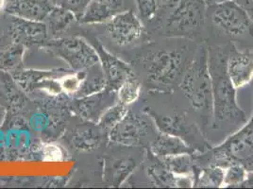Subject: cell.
<instances>
[{
	"label": "cell",
	"instance_id": "cell-1",
	"mask_svg": "<svg viewBox=\"0 0 253 189\" xmlns=\"http://www.w3.org/2000/svg\"><path fill=\"white\" fill-rule=\"evenodd\" d=\"M209 68L212 86L211 115L213 124L245 122L246 115L236 100L235 88L226 70V60L220 53L209 54Z\"/></svg>",
	"mask_w": 253,
	"mask_h": 189
},
{
	"label": "cell",
	"instance_id": "cell-2",
	"mask_svg": "<svg viewBox=\"0 0 253 189\" xmlns=\"http://www.w3.org/2000/svg\"><path fill=\"white\" fill-rule=\"evenodd\" d=\"M180 88L190 104L202 115L211 114L212 86L209 68V52L202 47L183 73Z\"/></svg>",
	"mask_w": 253,
	"mask_h": 189
},
{
	"label": "cell",
	"instance_id": "cell-3",
	"mask_svg": "<svg viewBox=\"0 0 253 189\" xmlns=\"http://www.w3.org/2000/svg\"><path fill=\"white\" fill-rule=\"evenodd\" d=\"M145 68L150 84L158 87H170L183 73L184 57L177 50H160L148 57Z\"/></svg>",
	"mask_w": 253,
	"mask_h": 189
},
{
	"label": "cell",
	"instance_id": "cell-4",
	"mask_svg": "<svg viewBox=\"0 0 253 189\" xmlns=\"http://www.w3.org/2000/svg\"><path fill=\"white\" fill-rule=\"evenodd\" d=\"M212 152L216 164L222 162L228 167L233 163H240L248 170L253 168V116L246 126L220 146L214 147Z\"/></svg>",
	"mask_w": 253,
	"mask_h": 189
},
{
	"label": "cell",
	"instance_id": "cell-5",
	"mask_svg": "<svg viewBox=\"0 0 253 189\" xmlns=\"http://www.w3.org/2000/svg\"><path fill=\"white\" fill-rule=\"evenodd\" d=\"M206 4L203 0H179L169 11L166 32L169 35H190L200 30L204 22Z\"/></svg>",
	"mask_w": 253,
	"mask_h": 189
},
{
	"label": "cell",
	"instance_id": "cell-6",
	"mask_svg": "<svg viewBox=\"0 0 253 189\" xmlns=\"http://www.w3.org/2000/svg\"><path fill=\"white\" fill-rule=\"evenodd\" d=\"M48 47L76 71L84 70L100 63L95 47L82 37L56 39L50 41Z\"/></svg>",
	"mask_w": 253,
	"mask_h": 189
},
{
	"label": "cell",
	"instance_id": "cell-7",
	"mask_svg": "<svg viewBox=\"0 0 253 189\" xmlns=\"http://www.w3.org/2000/svg\"><path fill=\"white\" fill-rule=\"evenodd\" d=\"M212 23L232 36L244 34L251 27L250 14L233 0H226L211 6Z\"/></svg>",
	"mask_w": 253,
	"mask_h": 189
},
{
	"label": "cell",
	"instance_id": "cell-8",
	"mask_svg": "<svg viewBox=\"0 0 253 189\" xmlns=\"http://www.w3.org/2000/svg\"><path fill=\"white\" fill-rule=\"evenodd\" d=\"M152 126L148 119L128 111L123 119L109 132L112 143L125 147H136L143 144Z\"/></svg>",
	"mask_w": 253,
	"mask_h": 189
},
{
	"label": "cell",
	"instance_id": "cell-9",
	"mask_svg": "<svg viewBox=\"0 0 253 189\" xmlns=\"http://www.w3.org/2000/svg\"><path fill=\"white\" fill-rule=\"evenodd\" d=\"M106 23V30L110 38L119 46L135 42L144 32L142 22L131 10L119 12Z\"/></svg>",
	"mask_w": 253,
	"mask_h": 189
},
{
	"label": "cell",
	"instance_id": "cell-10",
	"mask_svg": "<svg viewBox=\"0 0 253 189\" xmlns=\"http://www.w3.org/2000/svg\"><path fill=\"white\" fill-rule=\"evenodd\" d=\"M117 101V93L105 88L95 94L76 98L74 109L79 116L88 122L97 123L106 110Z\"/></svg>",
	"mask_w": 253,
	"mask_h": 189
},
{
	"label": "cell",
	"instance_id": "cell-11",
	"mask_svg": "<svg viewBox=\"0 0 253 189\" xmlns=\"http://www.w3.org/2000/svg\"><path fill=\"white\" fill-rule=\"evenodd\" d=\"M95 49L98 54L99 62L104 72L108 89L117 92L119 87L126 80L135 77L131 68L126 63L113 54L108 52L101 46L98 45Z\"/></svg>",
	"mask_w": 253,
	"mask_h": 189
},
{
	"label": "cell",
	"instance_id": "cell-12",
	"mask_svg": "<svg viewBox=\"0 0 253 189\" xmlns=\"http://www.w3.org/2000/svg\"><path fill=\"white\" fill-rule=\"evenodd\" d=\"M54 6L53 0H11L5 10L17 18L43 22Z\"/></svg>",
	"mask_w": 253,
	"mask_h": 189
},
{
	"label": "cell",
	"instance_id": "cell-13",
	"mask_svg": "<svg viewBox=\"0 0 253 189\" xmlns=\"http://www.w3.org/2000/svg\"><path fill=\"white\" fill-rule=\"evenodd\" d=\"M11 40L23 46H32L44 42L48 36L46 24L11 16Z\"/></svg>",
	"mask_w": 253,
	"mask_h": 189
},
{
	"label": "cell",
	"instance_id": "cell-14",
	"mask_svg": "<svg viewBox=\"0 0 253 189\" xmlns=\"http://www.w3.org/2000/svg\"><path fill=\"white\" fill-rule=\"evenodd\" d=\"M226 70L235 89L250 84L253 78V51L231 55L226 61Z\"/></svg>",
	"mask_w": 253,
	"mask_h": 189
},
{
	"label": "cell",
	"instance_id": "cell-15",
	"mask_svg": "<svg viewBox=\"0 0 253 189\" xmlns=\"http://www.w3.org/2000/svg\"><path fill=\"white\" fill-rule=\"evenodd\" d=\"M150 151L159 159L184 153H194V149L184 141V139L163 133H160L158 137L152 141Z\"/></svg>",
	"mask_w": 253,
	"mask_h": 189
},
{
	"label": "cell",
	"instance_id": "cell-16",
	"mask_svg": "<svg viewBox=\"0 0 253 189\" xmlns=\"http://www.w3.org/2000/svg\"><path fill=\"white\" fill-rule=\"evenodd\" d=\"M145 112L154 121L160 133L169 134L181 138L190 134V126L186 122L185 117L181 115L164 116L155 113L149 108H146Z\"/></svg>",
	"mask_w": 253,
	"mask_h": 189
},
{
	"label": "cell",
	"instance_id": "cell-17",
	"mask_svg": "<svg viewBox=\"0 0 253 189\" xmlns=\"http://www.w3.org/2000/svg\"><path fill=\"white\" fill-rule=\"evenodd\" d=\"M103 132L96 123L90 122L78 127L72 136V145L80 151H92L101 143Z\"/></svg>",
	"mask_w": 253,
	"mask_h": 189
},
{
	"label": "cell",
	"instance_id": "cell-18",
	"mask_svg": "<svg viewBox=\"0 0 253 189\" xmlns=\"http://www.w3.org/2000/svg\"><path fill=\"white\" fill-rule=\"evenodd\" d=\"M107 88L105 76L100 63L86 69V76L77 93V98L95 94Z\"/></svg>",
	"mask_w": 253,
	"mask_h": 189
},
{
	"label": "cell",
	"instance_id": "cell-19",
	"mask_svg": "<svg viewBox=\"0 0 253 189\" xmlns=\"http://www.w3.org/2000/svg\"><path fill=\"white\" fill-rule=\"evenodd\" d=\"M45 20L48 33L50 32L55 35L66 31L78 18L73 11L55 5Z\"/></svg>",
	"mask_w": 253,
	"mask_h": 189
},
{
	"label": "cell",
	"instance_id": "cell-20",
	"mask_svg": "<svg viewBox=\"0 0 253 189\" xmlns=\"http://www.w3.org/2000/svg\"><path fill=\"white\" fill-rule=\"evenodd\" d=\"M116 14L98 0H91L84 12L78 17L83 24H99L109 21Z\"/></svg>",
	"mask_w": 253,
	"mask_h": 189
},
{
	"label": "cell",
	"instance_id": "cell-21",
	"mask_svg": "<svg viewBox=\"0 0 253 189\" xmlns=\"http://www.w3.org/2000/svg\"><path fill=\"white\" fill-rule=\"evenodd\" d=\"M147 173L148 179L157 188H177V176L171 172L161 160L158 163L156 162L150 165Z\"/></svg>",
	"mask_w": 253,
	"mask_h": 189
},
{
	"label": "cell",
	"instance_id": "cell-22",
	"mask_svg": "<svg viewBox=\"0 0 253 189\" xmlns=\"http://www.w3.org/2000/svg\"><path fill=\"white\" fill-rule=\"evenodd\" d=\"M225 170L220 166L211 165L208 168H203L201 174L195 182L197 188H222L224 185Z\"/></svg>",
	"mask_w": 253,
	"mask_h": 189
},
{
	"label": "cell",
	"instance_id": "cell-23",
	"mask_svg": "<svg viewBox=\"0 0 253 189\" xmlns=\"http://www.w3.org/2000/svg\"><path fill=\"white\" fill-rule=\"evenodd\" d=\"M60 77V73L55 71H23L15 76V80L26 91L39 89L40 85L48 78Z\"/></svg>",
	"mask_w": 253,
	"mask_h": 189
},
{
	"label": "cell",
	"instance_id": "cell-24",
	"mask_svg": "<svg viewBox=\"0 0 253 189\" xmlns=\"http://www.w3.org/2000/svg\"><path fill=\"white\" fill-rule=\"evenodd\" d=\"M193 154L184 153L160 159L167 168L175 175H193Z\"/></svg>",
	"mask_w": 253,
	"mask_h": 189
},
{
	"label": "cell",
	"instance_id": "cell-25",
	"mask_svg": "<svg viewBox=\"0 0 253 189\" xmlns=\"http://www.w3.org/2000/svg\"><path fill=\"white\" fill-rule=\"evenodd\" d=\"M128 112L127 105L117 101L114 105L108 108L104 114L99 118L96 125L99 127L103 132H110L118 122H120L123 117Z\"/></svg>",
	"mask_w": 253,
	"mask_h": 189
},
{
	"label": "cell",
	"instance_id": "cell-26",
	"mask_svg": "<svg viewBox=\"0 0 253 189\" xmlns=\"http://www.w3.org/2000/svg\"><path fill=\"white\" fill-rule=\"evenodd\" d=\"M136 165V161L131 158L116 160L112 166L111 184L114 187H119L134 171Z\"/></svg>",
	"mask_w": 253,
	"mask_h": 189
},
{
	"label": "cell",
	"instance_id": "cell-27",
	"mask_svg": "<svg viewBox=\"0 0 253 189\" xmlns=\"http://www.w3.org/2000/svg\"><path fill=\"white\" fill-rule=\"evenodd\" d=\"M11 44L0 50V66L3 68H13L20 63L24 46L11 40Z\"/></svg>",
	"mask_w": 253,
	"mask_h": 189
},
{
	"label": "cell",
	"instance_id": "cell-28",
	"mask_svg": "<svg viewBox=\"0 0 253 189\" xmlns=\"http://www.w3.org/2000/svg\"><path fill=\"white\" fill-rule=\"evenodd\" d=\"M249 176V170L240 163H233L225 170L224 185L226 188L243 187Z\"/></svg>",
	"mask_w": 253,
	"mask_h": 189
},
{
	"label": "cell",
	"instance_id": "cell-29",
	"mask_svg": "<svg viewBox=\"0 0 253 189\" xmlns=\"http://www.w3.org/2000/svg\"><path fill=\"white\" fill-rule=\"evenodd\" d=\"M118 101L125 105H129L137 100L141 93V84L135 77L129 78L117 90Z\"/></svg>",
	"mask_w": 253,
	"mask_h": 189
},
{
	"label": "cell",
	"instance_id": "cell-30",
	"mask_svg": "<svg viewBox=\"0 0 253 189\" xmlns=\"http://www.w3.org/2000/svg\"><path fill=\"white\" fill-rule=\"evenodd\" d=\"M86 76V69L77 71L75 74H68L60 78V84L63 91L66 94H76L81 89V86Z\"/></svg>",
	"mask_w": 253,
	"mask_h": 189
},
{
	"label": "cell",
	"instance_id": "cell-31",
	"mask_svg": "<svg viewBox=\"0 0 253 189\" xmlns=\"http://www.w3.org/2000/svg\"><path fill=\"white\" fill-rule=\"evenodd\" d=\"M140 16L144 20L155 18L161 11L158 0H135Z\"/></svg>",
	"mask_w": 253,
	"mask_h": 189
},
{
	"label": "cell",
	"instance_id": "cell-32",
	"mask_svg": "<svg viewBox=\"0 0 253 189\" xmlns=\"http://www.w3.org/2000/svg\"><path fill=\"white\" fill-rule=\"evenodd\" d=\"M90 1L91 0H53L55 5L73 11L77 15V18L84 12Z\"/></svg>",
	"mask_w": 253,
	"mask_h": 189
},
{
	"label": "cell",
	"instance_id": "cell-33",
	"mask_svg": "<svg viewBox=\"0 0 253 189\" xmlns=\"http://www.w3.org/2000/svg\"><path fill=\"white\" fill-rule=\"evenodd\" d=\"M63 158V152L60 147L48 144L42 148V159L46 162H56L60 161Z\"/></svg>",
	"mask_w": 253,
	"mask_h": 189
},
{
	"label": "cell",
	"instance_id": "cell-34",
	"mask_svg": "<svg viewBox=\"0 0 253 189\" xmlns=\"http://www.w3.org/2000/svg\"><path fill=\"white\" fill-rule=\"evenodd\" d=\"M106 5L115 14L126 11V0H98Z\"/></svg>",
	"mask_w": 253,
	"mask_h": 189
},
{
	"label": "cell",
	"instance_id": "cell-35",
	"mask_svg": "<svg viewBox=\"0 0 253 189\" xmlns=\"http://www.w3.org/2000/svg\"><path fill=\"white\" fill-rule=\"evenodd\" d=\"M243 187H250V188H253V172H251V173L249 172L248 179H247V181L245 182V184L243 185Z\"/></svg>",
	"mask_w": 253,
	"mask_h": 189
},
{
	"label": "cell",
	"instance_id": "cell-36",
	"mask_svg": "<svg viewBox=\"0 0 253 189\" xmlns=\"http://www.w3.org/2000/svg\"><path fill=\"white\" fill-rule=\"evenodd\" d=\"M204 2H205V4L206 5H214V4H217V3H220V2H223V1H226V0H203Z\"/></svg>",
	"mask_w": 253,
	"mask_h": 189
},
{
	"label": "cell",
	"instance_id": "cell-37",
	"mask_svg": "<svg viewBox=\"0 0 253 189\" xmlns=\"http://www.w3.org/2000/svg\"><path fill=\"white\" fill-rule=\"evenodd\" d=\"M7 6V0H0V11L6 9Z\"/></svg>",
	"mask_w": 253,
	"mask_h": 189
},
{
	"label": "cell",
	"instance_id": "cell-38",
	"mask_svg": "<svg viewBox=\"0 0 253 189\" xmlns=\"http://www.w3.org/2000/svg\"><path fill=\"white\" fill-rule=\"evenodd\" d=\"M0 117H1V116H0Z\"/></svg>",
	"mask_w": 253,
	"mask_h": 189
}]
</instances>
